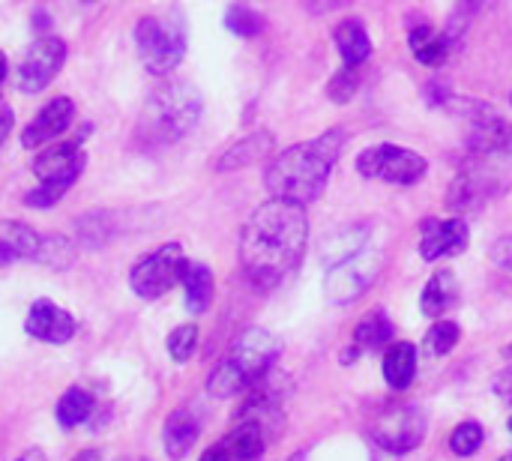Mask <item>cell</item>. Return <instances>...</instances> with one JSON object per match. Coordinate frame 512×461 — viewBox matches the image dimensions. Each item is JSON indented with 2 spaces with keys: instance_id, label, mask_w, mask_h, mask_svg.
<instances>
[{
  "instance_id": "6da1fadb",
  "label": "cell",
  "mask_w": 512,
  "mask_h": 461,
  "mask_svg": "<svg viewBox=\"0 0 512 461\" xmlns=\"http://www.w3.org/2000/svg\"><path fill=\"white\" fill-rule=\"evenodd\" d=\"M309 243V219L303 204L270 198L240 231V264L258 291L282 285L303 261Z\"/></svg>"
},
{
  "instance_id": "7a4b0ae2",
  "label": "cell",
  "mask_w": 512,
  "mask_h": 461,
  "mask_svg": "<svg viewBox=\"0 0 512 461\" xmlns=\"http://www.w3.org/2000/svg\"><path fill=\"white\" fill-rule=\"evenodd\" d=\"M348 144L345 129H330L312 141L294 144L285 153H279L264 174L270 198H285L297 204H312L324 195L330 174Z\"/></svg>"
},
{
  "instance_id": "3957f363",
  "label": "cell",
  "mask_w": 512,
  "mask_h": 461,
  "mask_svg": "<svg viewBox=\"0 0 512 461\" xmlns=\"http://www.w3.org/2000/svg\"><path fill=\"white\" fill-rule=\"evenodd\" d=\"M279 339L261 327H249L243 330L228 357L210 372L207 378V393L216 399H231V396H243L249 387H255L264 375H270L276 369L279 360Z\"/></svg>"
},
{
  "instance_id": "277c9868",
  "label": "cell",
  "mask_w": 512,
  "mask_h": 461,
  "mask_svg": "<svg viewBox=\"0 0 512 461\" xmlns=\"http://www.w3.org/2000/svg\"><path fill=\"white\" fill-rule=\"evenodd\" d=\"M201 120V96L189 81H168L147 99L141 114V135L150 144H174L186 138Z\"/></svg>"
},
{
  "instance_id": "5b68a950",
  "label": "cell",
  "mask_w": 512,
  "mask_h": 461,
  "mask_svg": "<svg viewBox=\"0 0 512 461\" xmlns=\"http://www.w3.org/2000/svg\"><path fill=\"white\" fill-rule=\"evenodd\" d=\"M135 45L150 75H168L186 57V27L180 18L144 15L135 24Z\"/></svg>"
},
{
  "instance_id": "8992f818",
  "label": "cell",
  "mask_w": 512,
  "mask_h": 461,
  "mask_svg": "<svg viewBox=\"0 0 512 461\" xmlns=\"http://www.w3.org/2000/svg\"><path fill=\"white\" fill-rule=\"evenodd\" d=\"M357 171L366 180H381L390 186H414L426 177L429 162L417 150L399 144H375L357 156Z\"/></svg>"
},
{
  "instance_id": "52a82bcc",
  "label": "cell",
  "mask_w": 512,
  "mask_h": 461,
  "mask_svg": "<svg viewBox=\"0 0 512 461\" xmlns=\"http://www.w3.org/2000/svg\"><path fill=\"white\" fill-rule=\"evenodd\" d=\"M189 267V258L183 252L180 243H165L156 252L144 255L132 273H129V288L141 297V300H159L162 294H168L174 285L183 282V273Z\"/></svg>"
},
{
  "instance_id": "ba28073f",
  "label": "cell",
  "mask_w": 512,
  "mask_h": 461,
  "mask_svg": "<svg viewBox=\"0 0 512 461\" xmlns=\"http://www.w3.org/2000/svg\"><path fill=\"white\" fill-rule=\"evenodd\" d=\"M426 432H429L426 414L414 405H390L369 426L372 441L393 456H405L417 450L426 441Z\"/></svg>"
},
{
  "instance_id": "9c48e42d",
  "label": "cell",
  "mask_w": 512,
  "mask_h": 461,
  "mask_svg": "<svg viewBox=\"0 0 512 461\" xmlns=\"http://www.w3.org/2000/svg\"><path fill=\"white\" fill-rule=\"evenodd\" d=\"M381 264H384V258L378 252H372L369 246H363L360 252H354L345 261H336L327 273V285H324L327 297L339 306L354 303L357 297H363L372 288V282L381 273Z\"/></svg>"
},
{
  "instance_id": "30bf717a",
  "label": "cell",
  "mask_w": 512,
  "mask_h": 461,
  "mask_svg": "<svg viewBox=\"0 0 512 461\" xmlns=\"http://www.w3.org/2000/svg\"><path fill=\"white\" fill-rule=\"evenodd\" d=\"M63 63H66V42L60 36H48V33L39 36L27 48V54L21 57V66H18V75H15L18 90L27 93V96L45 90L57 78Z\"/></svg>"
},
{
  "instance_id": "8fae6325",
  "label": "cell",
  "mask_w": 512,
  "mask_h": 461,
  "mask_svg": "<svg viewBox=\"0 0 512 461\" xmlns=\"http://www.w3.org/2000/svg\"><path fill=\"white\" fill-rule=\"evenodd\" d=\"M81 168H84L81 138L66 144H45V150L33 159V174L39 177V183H60L66 189H72Z\"/></svg>"
},
{
  "instance_id": "7c38bea8",
  "label": "cell",
  "mask_w": 512,
  "mask_h": 461,
  "mask_svg": "<svg viewBox=\"0 0 512 461\" xmlns=\"http://www.w3.org/2000/svg\"><path fill=\"white\" fill-rule=\"evenodd\" d=\"M471 243L468 225L465 219L453 216V219H426L423 222V234H420V255L426 261H441V258H453L462 255Z\"/></svg>"
},
{
  "instance_id": "4fadbf2b",
  "label": "cell",
  "mask_w": 512,
  "mask_h": 461,
  "mask_svg": "<svg viewBox=\"0 0 512 461\" xmlns=\"http://www.w3.org/2000/svg\"><path fill=\"white\" fill-rule=\"evenodd\" d=\"M75 120V102L69 96H57L51 99L21 132V147L27 150H39L45 144H51L54 138H60Z\"/></svg>"
},
{
  "instance_id": "5bb4252c",
  "label": "cell",
  "mask_w": 512,
  "mask_h": 461,
  "mask_svg": "<svg viewBox=\"0 0 512 461\" xmlns=\"http://www.w3.org/2000/svg\"><path fill=\"white\" fill-rule=\"evenodd\" d=\"M75 318L60 309L54 300H36L27 312V324L24 330L39 339V342H48V345H66L72 336H75Z\"/></svg>"
},
{
  "instance_id": "9a60e30c",
  "label": "cell",
  "mask_w": 512,
  "mask_h": 461,
  "mask_svg": "<svg viewBox=\"0 0 512 461\" xmlns=\"http://www.w3.org/2000/svg\"><path fill=\"white\" fill-rule=\"evenodd\" d=\"M393 336H396V327L390 321V315L384 309H372L369 315L360 318V324L354 327V342H351V351L348 357L342 360H354L357 354H366V351H381L387 345H393Z\"/></svg>"
},
{
  "instance_id": "2e32d148",
  "label": "cell",
  "mask_w": 512,
  "mask_h": 461,
  "mask_svg": "<svg viewBox=\"0 0 512 461\" xmlns=\"http://www.w3.org/2000/svg\"><path fill=\"white\" fill-rule=\"evenodd\" d=\"M198 435H201V423L198 417L189 411V408H177L171 411V417L165 420V429H162V444H165V453L171 461H183L189 456V450L198 444Z\"/></svg>"
},
{
  "instance_id": "e0dca14e",
  "label": "cell",
  "mask_w": 512,
  "mask_h": 461,
  "mask_svg": "<svg viewBox=\"0 0 512 461\" xmlns=\"http://www.w3.org/2000/svg\"><path fill=\"white\" fill-rule=\"evenodd\" d=\"M42 246V234H36L24 222L3 219L0 222V267L12 261H36Z\"/></svg>"
},
{
  "instance_id": "ac0fdd59",
  "label": "cell",
  "mask_w": 512,
  "mask_h": 461,
  "mask_svg": "<svg viewBox=\"0 0 512 461\" xmlns=\"http://www.w3.org/2000/svg\"><path fill=\"white\" fill-rule=\"evenodd\" d=\"M453 45L456 42L447 36V30H435L432 24H417L408 33V48H411V54L423 66H441V63H447Z\"/></svg>"
},
{
  "instance_id": "d6986e66",
  "label": "cell",
  "mask_w": 512,
  "mask_h": 461,
  "mask_svg": "<svg viewBox=\"0 0 512 461\" xmlns=\"http://www.w3.org/2000/svg\"><path fill=\"white\" fill-rule=\"evenodd\" d=\"M273 144H276V138H273L270 132L246 135V138H240L234 147H228V150L219 156L216 171H240V168H246V165H255V162H261V159H267V156L273 153Z\"/></svg>"
},
{
  "instance_id": "ffe728a7",
  "label": "cell",
  "mask_w": 512,
  "mask_h": 461,
  "mask_svg": "<svg viewBox=\"0 0 512 461\" xmlns=\"http://www.w3.org/2000/svg\"><path fill=\"white\" fill-rule=\"evenodd\" d=\"M384 381L390 390L402 393L417 378V348L411 342H393L384 351Z\"/></svg>"
},
{
  "instance_id": "44dd1931",
  "label": "cell",
  "mask_w": 512,
  "mask_h": 461,
  "mask_svg": "<svg viewBox=\"0 0 512 461\" xmlns=\"http://www.w3.org/2000/svg\"><path fill=\"white\" fill-rule=\"evenodd\" d=\"M459 300V279L453 270H438L426 288H423V297H420V306H423V315L426 318H441L444 312H450Z\"/></svg>"
},
{
  "instance_id": "7402d4cb",
  "label": "cell",
  "mask_w": 512,
  "mask_h": 461,
  "mask_svg": "<svg viewBox=\"0 0 512 461\" xmlns=\"http://www.w3.org/2000/svg\"><path fill=\"white\" fill-rule=\"evenodd\" d=\"M336 51L345 63L351 66H363L369 57H372V36L369 30L363 27V21L357 18H345L339 27H336Z\"/></svg>"
},
{
  "instance_id": "603a6c76",
  "label": "cell",
  "mask_w": 512,
  "mask_h": 461,
  "mask_svg": "<svg viewBox=\"0 0 512 461\" xmlns=\"http://www.w3.org/2000/svg\"><path fill=\"white\" fill-rule=\"evenodd\" d=\"M183 291H186V309L192 315H204L213 303V294H216V285H213V270L207 264H192L186 267L183 273Z\"/></svg>"
},
{
  "instance_id": "cb8c5ba5",
  "label": "cell",
  "mask_w": 512,
  "mask_h": 461,
  "mask_svg": "<svg viewBox=\"0 0 512 461\" xmlns=\"http://www.w3.org/2000/svg\"><path fill=\"white\" fill-rule=\"evenodd\" d=\"M90 414H93V396L81 387H69L57 402V423L63 429L81 426L84 420H90Z\"/></svg>"
},
{
  "instance_id": "d4e9b609",
  "label": "cell",
  "mask_w": 512,
  "mask_h": 461,
  "mask_svg": "<svg viewBox=\"0 0 512 461\" xmlns=\"http://www.w3.org/2000/svg\"><path fill=\"white\" fill-rule=\"evenodd\" d=\"M486 195H489V180L483 174H465L453 183L450 207L453 210H471L480 201H486Z\"/></svg>"
},
{
  "instance_id": "484cf974",
  "label": "cell",
  "mask_w": 512,
  "mask_h": 461,
  "mask_svg": "<svg viewBox=\"0 0 512 461\" xmlns=\"http://www.w3.org/2000/svg\"><path fill=\"white\" fill-rule=\"evenodd\" d=\"M486 444V432L480 423L474 420H465L453 429L450 435V453L459 456V459H471L474 453H480V447Z\"/></svg>"
},
{
  "instance_id": "4316f807",
  "label": "cell",
  "mask_w": 512,
  "mask_h": 461,
  "mask_svg": "<svg viewBox=\"0 0 512 461\" xmlns=\"http://www.w3.org/2000/svg\"><path fill=\"white\" fill-rule=\"evenodd\" d=\"M225 27L231 30V33H237V36H243V39H255V36H261L264 33V15L261 12H255V9H249V6H231L228 12H225Z\"/></svg>"
},
{
  "instance_id": "83f0119b",
  "label": "cell",
  "mask_w": 512,
  "mask_h": 461,
  "mask_svg": "<svg viewBox=\"0 0 512 461\" xmlns=\"http://www.w3.org/2000/svg\"><path fill=\"white\" fill-rule=\"evenodd\" d=\"M459 339H462L459 324L438 318V324H432V330L426 333V342L423 345H426V351L432 357H447V354H453V348L459 345Z\"/></svg>"
},
{
  "instance_id": "f1b7e54d",
  "label": "cell",
  "mask_w": 512,
  "mask_h": 461,
  "mask_svg": "<svg viewBox=\"0 0 512 461\" xmlns=\"http://www.w3.org/2000/svg\"><path fill=\"white\" fill-rule=\"evenodd\" d=\"M39 264H48L54 270H63L75 261V249L66 237L60 234H45L42 237V246H39V255H36Z\"/></svg>"
},
{
  "instance_id": "f546056e",
  "label": "cell",
  "mask_w": 512,
  "mask_h": 461,
  "mask_svg": "<svg viewBox=\"0 0 512 461\" xmlns=\"http://www.w3.org/2000/svg\"><path fill=\"white\" fill-rule=\"evenodd\" d=\"M198 348V327L195 324H183L177 330H171L168 336V354L174 363H189L192 354Z\"/></svg>"
},
{
  "instance_id": "4dcf8cb0",
  "label": "cell",
  "mask_w": 512,
  "mask_h": 461,
  "mask_svg": "<svg viewBox=\"0 0 512 461\" xmlns=\"http://www.w3.org/2000/svg\"><path fill=\"white\" fill-rule=\"evenodd\" d=\"M327 90H330V99H333V102H339V105L351 102L354 93L360 90V66L345 63V66L333 75V81H330Z\"/></svg>"
},
{
  "instance_id": "1f68e13d",
  "label": "cell",
  "mask_w": 512,
  "mask_h": 461,
  "mask_svg": "<svg viewBox=\"0 0 512 461\" xmlns=\"http://www.w3.org/2000/svg\"><path fill=\"white\" fill-rule=\"evenodd\" d=\"M66 192H69V189L60 186V183H39L33 192L24 195V204H27V207H36V210H45V207H54Z\"/></svg>"
},
{
  "instance_id": "d6a6232c",
  "label": "cell",
  "mask_w": 512,
  "mask_h": 461,
  "mask_svg": "<svg viewBox=\"0 0 512 461\" xmlns=\"http://www.w3.org/2000/svg\"><path fill=\"white\" fill-rule=\"evenodd\" d=\"M492 258H495V264L507 267L512 273V237H501V240L492 246Z\"/></svg>"
},
{
  "instance_id": "836d02e7",
  "label": "cell",
  "mask_w": 512,
  "mask_h": 461,
  "mask_svg": "<svg viewBox=\"0 0 512 461\" xmlns=\"http://www.w3.org/2000/svg\"><path fill=\"white\" fill-rule=\"evenodd\" d=\"M492 390H495V396H501V402H507L512 408V366L510 369H504V372L495 378Z\"/></svg>"
},
{
  "instance_id": "e575fe53",
  "label": "cell",
  "mask_w": 512,
  "mask_h": 461,
  "mask_svg": "<svg viewBox=\"0 0 512 461\" xmlns=\"http://www.w3.org/2000/svg\"><path fill=\"white\" fill-rule=\"evenodd\" d=\"M12 126H15V114H12V108H9L6 102H0V147L6 144Z\"/></svg>"
},
{
  "instance_id": "d590c367",
  "label": "cell",
  "mask_w": 512,
  "mask_h": 461,
  "mask_svg": "<svg viewBox=\"0 0 512 461\" xmlns=\"http://www.w3.org/2000/svg\"><path fill=\"white\" fill-rule=\"evenodd\" d=\"M15 461H48V456H45L42 450H36V447H33V450L21 453V456H18V459H15Z\"/></svg>"
},
{
  "instance_id": "8d00e7d4",
  "label": "cell",
  "mask_w": 512,
  "mask_h": 461,
  "mask_svg": "<svg viewBox=\"0 0 512 461\" xmlns=\"http://www.w3.org/2000/svg\"><path fill=\"white\" fill-rule=\"evenodd\" d=\"M6 72H9V60H6V54L0 51V87H3V81H6Z\"/></svg>"
},
{
  "instance_id": "74e56055",
  "label": "cell",
  "mask_w": 512,
  "mask_h": 461,
  "mask_svg": "<svg viewBox=\"0 0 512 461\" xmlns=\"http://www.w3.org/2000/svg\"><path fill=\"white\" fill-rule=\"evenodd\" d=\"M504 357H507V360H512V342L507 345V348H504Z\"/></svg>"
},
{
  "instance_id": "f35d334b",
  "label": "cell",
  "mask_w": 512,
  "mask_h": 461,
  "mask_svg": "<svg viewBox=\"0 0 512 461\" xmlns=\"http://www.w3.org/2000/svg\"><path fill=\"white\" fill-rule=\"evenodd\" d=\"M84 3H93V0H84Z\"/></svg>"
},
{
  "instance_id": "ab89813d",
  "label": "cell",
  "mask_w": 512,
  "mask_h": 461,
  "mask_svg": "<svg viewBox=\"0 0 512 461\" xmlns=\"http://www.w3.org/2000/svg\"><path fill=\"white\" fill-rule=\"evenodd\" d=\"M510 432H512V420H510Z\"/></svg>"
},
{
  "instance_id": "60d3db41",
  "label": "cell",
  "mask_w": 512,
  "mask_h": 461,
  "mask_svg": "<svg viewBox=\"0 0 512 461\" xmlns=\"http://www.w3.org/2000/svg\"><path fill=\"white\" fill-rule=\"evenodd\" d=\"M510 102H512V96H510Z\"/></svg>"
},
{
  "instance_id": "b9f144b4",
  "label": "cell",
  "mask_w": 512,
  "mask_h": 461,
  "mask_svg": "<svg viewBox=\"0 0 512 461\" xmlns=\"http://www.w3.org/2000/svg\"><path fill=\"white\" fill-rule=\"evenodd\" d=\"M510 461H512V459H510Z\"/></svg>"
}]
</instances>
